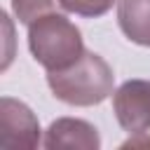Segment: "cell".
<instances>
[{
    "label": "cell",
    "mask_w": 150,
    "mask_h": 150,
    "mask_svg": "<svg viewBox=\"0 0 150 150\" xmlns=\"http://www.w3.org/2000/svg\"><path fill=\"white\" fill-rule=\"evenodd\" d=\"M47 84L59 101L77 108H89L103 103L115 94V73L103 56H98L96 52H84L73 66L49 70Z\"/></svg>",
    "instance_id": "obj_1"
},
{
    "label": "cell",
    "mask_w": 150,
    "mask_h": 150,
    "mask_svg": "<svg viewBox=\"0 0 150 150\" xmlns=\"http://www.w3.org/2000/svg\"><path fill=\"white\" fill-rule=\"evenodd\" d=\"M28 49L47 73L73 66L87 52L80 28L59 12L45 14L28 26Z\"/></svg>",
    "instance_id": "obj_2"
},
{
    "label": "cell",
    "mask_w": 150,
    "mask_h": 150,
    "mask_svg": "<svg viewBox=\"0 0 150 150\" xmlns=\"http://www.w3.org/2000/svg\"><path fill=\"white\" fill-rule=\"evenodd\" d=\"M40 145V122L35 112L12 96L0 98V148H38Z\"/></svg>",
    "instance_id": "obj_3"
},
{
    "label": "cell",
    "mask_w": 150,
    "mask_h": 150,
    "mask_svg": "<svg viewBox=\"0 0 150 150\" xmlns=\"http://www.w3.org/2000/svg\"><path fill=\"white\" fill-rule=\"evenodd\" d=\"M112 112L117 124L129 134L150 129V80H127L112 94Z\"/></svg>",
    "instance_id": "obj_4"
},
{
    "label": "cell",
    "mask_w": 150,
    "mask_h": 150,
    "mask_svg": "<svg viewBox=\"0 0 150 150\" xmlns=\"http://www.w3.org/2000/svg\"><path fill=\"white\" fill-rule=\"evenodd\" d=\"M42 145L49 150L56 148H68V150H98L101 148V136L94 124L87 120L77 117H59L49 124L45 131Z\"/></svg>",
    "instance_id": "obj_5"
},
{
    "label": "cell",
    "mask_w": 150,
    "mask_h": 150,
    "mask_svg": "<svg viewBox=\"0 0 150 150\" xmlns=\"http://www.w3.org/2000/svg\"><path fill=\"white\" fill-rule=\"evenodd\" d=\"M117 23L129 42L150 47V0H120Z\"/></svg>",
    "instance_id": "obj_6"
},
{
    "label": "cell",
    "mask_w": 150,
    "mask_h": 150,
    "mask_svg": "<svg viewBox=\"0 0 150 150\" xmlns=\"http://www.w3.org/2000/svg\"><path fill=\"white\" fill-rule=\"evenodd\" d=\"M59 7H61L59 0H12L14 16L26 26H30L33 21H38L45 14L59 12Z\"/></svg>",
    "instance_id": "obj_7"
},
{
    "label": "cell",
    "mask_w": 150,
    "mask_h": 150,
    "mask_svg": "<svg viewBox=\"0 0 150 150\" xmlns=\"http://www.w3.org/2000/svg\"><path fill=\"white\" fill-rule=\"evenodd\" d=\"M59 2H61V9H66L70 14L96 19V16H103L105 12H110L117 0H59Z\"/></svg>",
    "instance_id": "obj_8"
}]
</instances>
